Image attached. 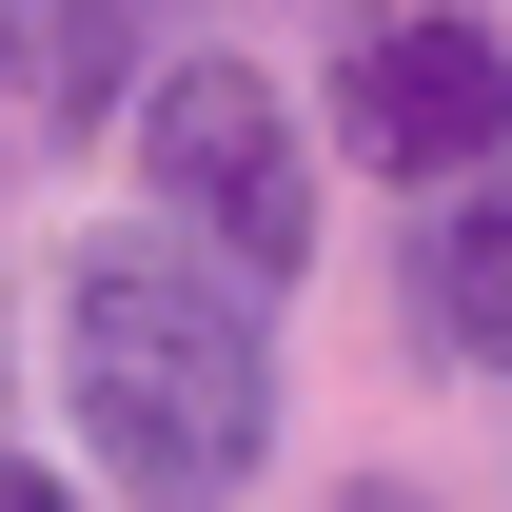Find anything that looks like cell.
<instances>
[{"label": "cell", "instance_id": "4", "mask_svg": "<svg viewBox=\"0 0 512 512\" xmlns=\"http://www.w3.org/2000/svg\"><path fill=\"white\" fill-rule=\"evenodd\" d=\"M394 316H414V355H453V375H512V197L493 178H453L434 217H414Z\"/></svg>", "mask_w": 512, "mask_h": 512}, {"label": "cell", "instance_id": "3", "mask_svg": "<svg viewBox=\"0 0 512 512\" xmlns=\"http://www.w3.org/2000/svg\"><path fill=\"white\" fill-rule=\"evenodd\" d=\"M335 138L375 158V178L453 197L512 158V40L473 20V0H355L335 20Z\"/></svg>", "mask_w": 512, "mask_h": 512}, {"label": "cell", "instance_id": "2", "mask_svg": "<svg viewBox=\"0 0 512 512\" xmlns=\"http://www.w3.org/2000/svg\"><path fill=\"white\" fill-rule=\"evenodd\" d=\"M138 197H158L237 296H296V276H316V138H296V99L256 60H178L138 99Z\"/></svg>", "mask_w": 512, "mask_h": 512}, {"label": "cell", "instance_id": "5", "mask_svg": "<svg viewBox=\"0 0 512 512\" xmlns=\"http://www.w3.org/2000/svg\"><path fill=\"white\" fill-rule=\"evenodd\" d=\"M0 512H79V493H60V473H40V453H0Z\"/></svg>", "mask_w": 512, "mask_h": 512}, {"label": "cell", "instance_id": "1", "mask_svg": "<svg viewBox=\"0 0 512 512\" xmlns=\"http://www.w3.org/2000/svg\"><path fill=\"white\" fill-rule=\"evenodd\" d=\"M60 414L99 453L119 512H237L256 453H276V355H256V296L217 256L99 237L60 276Z\"/></svg>", "mask_w": 512, "mask_h": 512}]
</instances>
